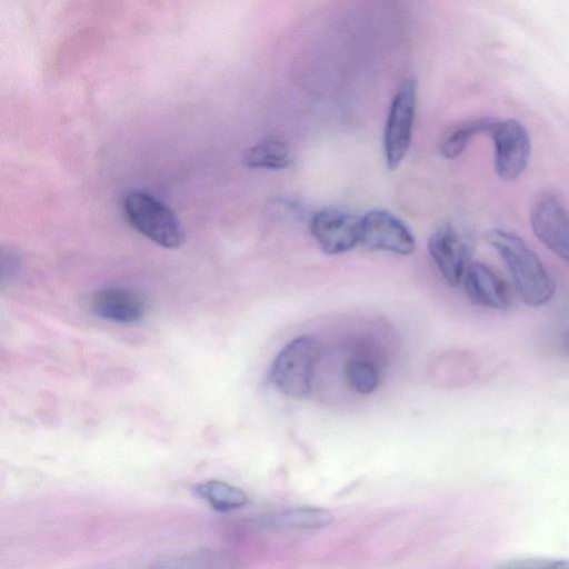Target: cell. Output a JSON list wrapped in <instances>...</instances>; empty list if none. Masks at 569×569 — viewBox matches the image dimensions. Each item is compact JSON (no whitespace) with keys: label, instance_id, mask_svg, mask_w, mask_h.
<instances>
[{"label":"cell","instance_id":"cell-1","mask_svg":"<svg viewBox=\"0 0 569 569\" xmlns=\"http://www.w3.org/2000/svg\"><path fill=\"white\" fill-rule=\"evenodd\" d=\"M487 242L497 251L506 264L519 298L530 307L549 302L556 284L539 257L517 234L502 229H492Z\"/></svg>","mask_w":569,"mask_h":569},{"label":"cell","instance_id":"cell-2","mask_svg":"<svg viewBox=\"0 0 569 569\" xmlns=\"http://www.w3.org/2000/svg\"><path fill=\"white\" fill-rule=\"evenodd\" d=\"M320 355V342L315 336L302 335L295 338L274 358L270 368L271 383L287 397H307Z\"/></svg>","mask_w":569,"mask_h":569},{"label":"cell","instance_id":"cell-3","mask_svg":"<svg viewBox=\"0 0 569 569\" xmlns=\"http://www.w3.org/2000/svg\"><path fill=\"white\" fill-rule=\"evenodd\" d=\"M123 211L129 223L158 246L177 249L184 242V230L177 214L154 196L131 190L123 199Z\"/></svg>","mask_w":569,"mask_h":569},{"label":"cell","instance_id":"cell-4","mask_svg":"<svg viewBox=\"0 0 569 569\" xmlns=\"http://www.w3.org/2000/svg\"><path fill=\"white\" fill-rule=\"evenodd\" d=\"M416 102L417 82L407 79L391 101L385 127L383 150L390 170L399 167L410 147Z\"/></svg>","mask_w":569,"mask_h":569},{"label":"cell","instance_id":"cell-5","mask_svg":"<svg viewBox=\"0 0 569 569\" xmlns=\"http://www.w3.org/2000/svg\"><path fill=\"white\" fill-rule=\"evenodd\" d=\"M488 134L495 147V169L505 181L517 179L526 169L530 152V137L526 127L515 119L493 120Z\"/></svg>","mask_w":569,"mask_h":569},{"label":"cell","instance_id":"cell-6","mask_svg":"<svg viewBox=\"0 0 569 569\" xmlns=\"http://www.w3.org/2000/svg\"><path fill=\"white\" fill-rule=\"evenodd\" d=\"M530 223L539 241L569 264V210L553 193L543 191L535 198Z\"/></svg>","mask_w":569,"mask_h":569},{"label":"cell","instance_id":"cell-7","mask_svg":"<svg viewBox=\"0 0 569 569\" xmlns=\"http://www.w3.org/2000/svg\"><path fill=\"white\" fill-rule=\"evenodd\" d=\"M428 251L445 281L458 286L470 264V239L456 226L446 223L430 236Z\"/></svg>","mask_w":569,"mask_h":569},{"label":"cell","instance_id":"cell-8","mask_svg":"<svg viewBox=\"0 0 569 569\" xmlns=\"http://www.w3.org/2000/svg\"><path fill=\"white\" fill-rule=\"evenodd\" d=\"M360 242L370 250L401 256L412 253L416 248V240L409 227L383 209H372L361 217Z\"/></svg>","mask_w":569,"mask_h":569},{"label":"cell","instance_id":"cell-9","mask_svg":"<svg viewBox=\"0 0 569 569\" xmlns=\"http://www.w3.org/2000/svg\"><path fill=\"white\" fill-rule=\"evenodd\" d=\"M310 232L325 253H345L360 242L361 217L336 208H326L312 216Z\"/></svg>","mask_w":569,"mask_h":569},{"label":"cell","instance_id":"cell-10","mask_svg":"<svg viewBox=\"0 0 569 569\" xmlns=\"http://www.w3.org/2000/svg\"><path fill=\"white\" fill-rule=\"evenodd\" d=\"M465 290L469 299L481 307L505 310L511 295L506 281L482 262H470L463 276Z\"/></svg>","mask_w":569,"mask_h":569},{"label":"cell","instance_id":"cell-11","mask_svg":"<svg viewBox=\"0 0 569 569\" xmlns=\"http://www.w3.org/2000/svg\"><path fill=\"white\" fill-rule=\"evenodd\" d=\"M91 306L98 317L124 325L139 322L147 311L142 296L127 288H106L97 291Z\"/></svg>","mask_w":569,"mask_h":569},{"label":"cell","instance_id":"cell-12","mask_svg":"<svg viewBox=\"0 0 569 569\" xmlns=\"http://www.w3.org/2000/svg\"><path fill=\"white\" fill-rule=\"evenodd\" d=\"M335 515L318 507H298L282 510L261 519V526L276 530L320 529L330 526Z\"/></svg>","mask_w":569,"mask_h":569},{"label":"cell","instance_id":"cell-13","mask_svg":"<svg viewBox=\"0 0 569 569\" xmlns=\"http://www.w3.org/2000/svg\"><path fill=\"white\" fill-rule=\"evenodd\" d=\"M236 560L219 550H197L156 561L149 569H234Z\"/></svg>","mask_w":569,"mask_h":569},{"label":"cell","instance_id":"cell-14","mask_svg":"<svg viewBox=\"0 0 569 569\" xmlns=\"http://www.w3.org/2000/svg\"><path fill=\"white\" fill-rule=\"evenodd\" d=\"M192 490L194 496L220 512L237 510L248 502V496L244 491L221 480L199 482Z\"/></svg>","mask_w":569,"mask_h":569},{"label":"cell","instance_id":"cell-15","mask_svg":"<svg viewBox=\"0 0 569 569\" xmlns=\"http://www.w3.org/2000/svg\"><path fill=\"white\" fill-rule=\"evenodd\" d=\"M290 160L288 146L278 138L253 144L243 156V163L252 169L281 170L289 166Z\"/></svg>","mask_w":569,"mask_h":569},{"label":"cell","instance_id":"cell-16","mask_svg":"<svg viewBox=\"0 0 569 569\" xmlns=\"http://www.w3.org/2000/svg\"><path fill=\"white\" fill-rule=\"evenodd\" d=\"M345 377L348 386L361 395L375 391L380 381L376 363L360 356L349 359L345 368Z\"/></svg>","mask_w":569,"mask_h":569},{"label":"cell","instance_id":"cell-17","mask_svg":"<svg viewBox=\"0 0 569 569\" xmlns=\"http://www.w3.org/2000/svg\"><path fill=\"white\" fill-rule=\"evenodd\" d=\"M493 119L481 118L468 121L455 128L443 139L440 146L441 154L447 159H455L462 153L469 140L481 132H487Z\"/></svg>","mask_w":569,"mask_h":569},{"label":"cell","instance_id":"cell-18","mask_svg":"<svg viewBox=\"0 0 569 569\" xmlns=\"http://www.w3.org/2000/svg\"><path fill=\"white\" fill-rule=\"evenodd\" d=\"M496 569H569V560L561 558H528L505 562Z\"/></svg>","mask_w":569,"mask_h":569},{"label":"cell","instance_id":"cell-19","mask_svg":"<svg viewBox=\"0 0 569 569\" xmlns=\"http://www.w3.org/2000/svg\"><path fill=\"white\" fill-rule=\"evenodd\" d=\"M21 263V254L14 247L8 246L1 249V278L11 279Z\"/></svg>","mask_w":569,"mask_h":569}]
</instances>
